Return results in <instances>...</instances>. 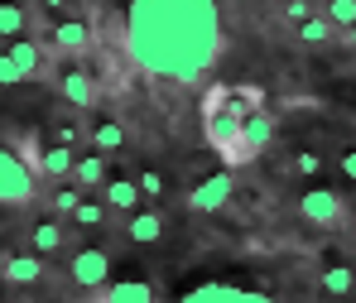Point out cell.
Instances as JSON below:
<instances>
[{
    "instance_id": "cell-1",
    "label": "cell",
    "mask_w": 356,
    "mask_h": 303,
    "mask_svg": "<svg viewBox=\"0 0 356 303\" xmlns=\"http://www.w3.org/2000/svg\"><path fill=\"white\" fill-rule=\"evenodd\" d=\"M227 49L217 0H130L125 54L130 63L169 87L202 82Z\"/></svg>"
},
{
    "instance_id": "cell-2",
    "label": "cell",
    "mask_w": 356,
    "mask_h": 303,
    "mask_svg": "<svg viewBox=\"0 0 356 303\" xmlns=\"http://www.w3.org/2000/svg\"><path fill=\"white\" fill-rule=\"evenodd\" d=\"M250 111H265V92L250 82H212L202 92V140L217 149L222 169H236V140Z\"/></svg>"
},
{
    "instance_id": "cell-3",
    "label": "cell",
    "mask_w": 356,
    "mask_h": 303,
    "mask_svg": "<svg viewBox=\"0 0 356 303\" xmlns=\"http://www.w3.org/2000/svg\"><path fill=\"white\" fill-rule=\"evenodd\" d=\"M39 202V174L19 159V149L0 145V207H29Z\"/></svg>"
},
{
    "instance_id": "cell-4",
    "label": "cell",
    "mask_w": 356,
    "mask_h": 303,
    "mask_svg": "<svg viewBox=\"0 0 356 303\" xmlns=\"http://www.w3.org/2000/svg\"><path fill=\"white\" fill-rule=\"evenodd\" d=\"M67 279H72V289H82V294H102V289L111 284V250H102V245L72 250V255H67Z\"/></svg>"
},
{
    "instance_id": "cell-5",
    "label": "cell",
    "mask_w": 356,
    "mask_h": 303,
    "mask_svg": "<svg viewBox=\"0 0 356 303\" xmlns=\"http://www.w3.org/2000/svg\"><path fill=\"white\" fill-rule=\"evenodd\" d=\"M298 212H303L313 227L337 231V227L347 222V197H342V193H332V188H308V193L298 197Z\"/></svg>"
},
{
    "instance_id": "cell-6",
    "label": "cell",
    "mask_w": 356,
    "mask_h": 303,
    "mask_svg": "<svg viewBox=\"0 0 356 303\" xmlns=\"http://www.w3.org/2000/svg\"><path fill=\"white\" fill-rule=\"evenodd\" d=\"M92 24L87 19H72V15H63L58 24L49 29V49L58 54V58H87L92 54Z\"/></svg>"
},
{
    "instance_id": "cell-7",
    "label": "cell",
    "mask_w": 356,
    "mask_h": 303,
    "mask_svg": "<svg viewBox=\"0 0 356 303\" xmlns=\"http://www.w3.org/2000/svg\"><path fill=\"white\" fill-rule=\"evenodd\" d=\"M275 140V116L270 111H250L245 125H241V140H236V169L241 164H255Z\"/></svg>"
},
{
    "instance_id": "cell-8",
    "label": "cell",
    "mask_w": 356,
    "mask_h": 303,
    "mask_svg": "<svg viewBox=\"0 0 356 303\" xmlns=\"http://www.w3.org/2000/svg\"><path fill=\"white\" fill-rule=\"evenodd\" d=\"M232 193H236L232 169H217V174H207V179L188 193V207H193V212H202V217H212V212H222V207L232 202Z\"/></svg>"
},
{
    "instance_id": "cell-9",
    "label": "cell",
    "mask_w": 356,
    "mask_h": 303,
    "mask_svg": "<svg viewBox=\"0 0 356 303\" xmlns=\"http://www.w3.org/2000/svg\"><path fill=\"white\" fill-rule=\"evenodd\" d=\"M54 87H58V97L72 111H92V106L102 101V87H97V77H92L87 67H63Z\"/></svg>"
},
{
    "instance_id": "cell-10",
    "label": "cell",
    "mask_w": 356,
    "mask_h": 303,
    "mask_svg": "<svg viewBox=\"0 0 356 303\" xmlns=\"http://www.w3.org/2000/svg\"><path fill=\"white\" fill-rule=\"evenodd\" d=\"M164 231H169V222H164L159 207H135V212L125 217V241L130 245H159Z\"/></svg>"
},
{
    "instance_id": "cell-11",
    "label": "cell",
    "mask_w": 356,
    "mask_h": 303,
    "mask_svg": "<svg viewBox=\"0 0 356 303\" xmlns=\"http://www.w3.org/2000/svg\"><path fill=\"white\" fill-rule=\"evenodd\" d=\"M44 260L39 255H29V250H15V255H5L0 260V279L5 284H15V289H34V284H44Z\"/></svg>"
},
{
    "instance_id": "cell-12",
    "label": "cell",
    "mask_w": 356,
    "mask_h": 303,
    "mask_svg": "<svg viewBox=\"0 0 356 303\" xmlns=\"http://www.w3.org/2000/svg\"><path fill=\"white\" fill-rule=\"evenodd\" d=\"M5 54H10V63L19 67V77H24V82H34V77H49V49H44V44H34L29 34H24V39H15Z\"/></svg>"
},
{
    "instance_id": "cell-13",
    "label": "cell",
    "mask_w": 356,
    "mask_h": 303,
    "mask_svg": "<svg viewBox=\"0 0 356 303\" xmlns=\"http://www.w3.org/2000/svg\"><path fill=\"white\" fill-rule=\"evenodd\" d=\"M72 159H77V149H67V145H39V154H34V174H39V183L54 179V183H67V174H72Z\"/></svg>"
},
{
    "instance_id": "cell-14",
    "label": "cell",
    "mask_w": 356,
    "mask_h": 303,
    "mask_svg": "<svg viewBox=\"0 0 356 303\" xmlns=\"http://www.w3.org/2000/svg\"><path fill=\"white\" fill-rule=\"evenodd\" d=\"M63 245H67V227H63L58 217H44V222H34L29 227V255H63Z\"/></svg>"
},
{
    "instance_id": "cell-15",
    "label": "cell",
    "mask_w": 356,
    "mask_h": 303,
    "mask_svg": "<svg viewBox=\"0 0 356 303\" xmlns=\"http://www.w3.org/2000/svg\"><path fill=\"white\" fill-rule=\"evenodd\" d=\"M125 125L111 121V116H102V121H92V130H87V145H92V154H102V159H111V154H120L125 149Z\"/></svg>"
},
{
    "instance_id": "cell-16",
    "label": "cell",
    "mask_w": 356,
    "mask_h": 303,
    "mask_svg": "<svg viewBox=\"0 0 356 303\" xmlns=\"http://www.w3.org/2000/svg\"><path fill=\"white\" fill-rule=\"evenodd\" d=\"M102 202H106V212L130 217L140 207V188H135V179H106L102 183Z\"/></svg>"
},
{
    "instance_id": "cell-17",
    "label": "cell",
    "mask_w": 356,
    "mask_h": 303,
    "mask_svg": "<svg viewBox=\"0 0 356 303\" xmlns=\"http://www.w3.org/2000/svg\"><path fill=\"white\" fill-rule=\"evenodd\" d=\"M106 179H111V174H106V159H102V154H77V159H72V174H67L72 188L92 193V188H102Z\"/></svg>"
},
{
    "instance_id": "cell-18",
    "label": "cell",
    "mask_w": 356,
    "mask_h": 303,
    "mask_svg": "<svg viewBox=\"0 0 356 303\" xmlns=\"http://www.w3.org/2000/svg\"><path fill=\"white\" fill-rule=\"evenodd\" d=\"M102 303H154V289L145 279H111L102 289Z\"/></svg>"
},
{
    "instance_id": "cell-19",
    "label": "cell",
    "mask_w": 356,
    "mask_h": 303,
    "mask_svg": "<svg viewBox=\"0 0 356 303\" xmlns=\"http://www.w3.org/2000/svg\"><path fill=\"white\" fill-rule=\"evenodd\" d=\"M318 284H323L327 299H352L356 294V270L352 265H327V270L318 275Z\"/></svg>"
},
{
    "instance_id": "cell-20",
    "label": "cell",
    "mask_w": 356,
    "mask_h": 303,
    "mask_svg": "<svg viewBox=\"0 0 356 303\" xmlns=\"http://www.w3.org/2000/svg\"><path fill=\"white\" fill-rule=\"evenodd\" d=\"M24 34H29V10L15 5V0H0V39L15 44V39H24Z\"/></svg>"
},
{
    "instance_id": "cell-21",
    "label": "cell",
    "mask_w": 356,
    "mask_h": 303,
    "mask_svg": "<svg viewBox=\"0 0 356 303\" xmlns=\"http://www.w3.org/2000/svg\"><path fill=\"white\" fill-rule=\"evenodd\" d=\"M332 34H337V29H332V24L318 15V10H313V15L298 24V44H308V49H323V44H332Z\"/></svg>"
},
{
    "instance_id": "cell-22",
    "label": "cell",
    "mask_w": 356,
    "mask_h": 303,
    "mask_svg": "<svg viewBox=\"0 0 356 303\" xmlns=\"http://www.w3.org/2000/svg\"><path fill=\"white\" fill-rule=\"evenodd\" d=\"M106 217H111V212H106V202H97V197H82V202H77V212H72V222H77L82 231L106 227Z\"/></svg>"
},
{
    "instance_id": "cell-23",
    "label": "cell",
    "mask_w": 356,
    "mask_h": 303,
    "mask_svg": "<svg viewBox=\"0 0 356 303\" xmlns=\"http://www.w3.org/2000/svg\"><path fill=\"white\" fill-rule=\"evenodd\" d=\"M135 188H140V202H159V197L169 193V179H164L159 169H140V174H135Z\"/></svg>"
},
{
    "instance_id": "cell-24",
    "label": "cell",
    "mask_w": 356,
    "mask_h": 303,
    "mask_svg": "<svg viewBox=\"0 0 356 303\" xmlns=\"http://www.w3.org/2000/svg\"><path fill=\"white\" fill-rule=\"evenodd\" d=\"M82 197H87V193H82V188H72V183H58V188H54V197H49V207H54V217H72V212H77V202H82Z\"/></svg>"
},
{
    "instance_id": "cell-25",
    "label": "cell",
    "mask_w": 356,
    "mask_h": 303,
    "mask_svg": "<svg viewBox=\"0 0 356 303\" xmlns=\"http://www.w3.org/2000/svg\"><path fill=\"white\" fill-rule=\"evenodd\" d=\"M323 19H327L337 34H342V29H352V24H356V0H327Z\"/></svg>"
},
{
    "instance_id": "cell-26",
    "label": "cell",
    "mask_w": 356,
    "mask_h": 303,
    "mask_svg": "<svg viewBox=\"0 0 356 303\" xmlns=\"http://www.w3.org/2000/svg\"><path fill=\"white\" fill-rule=\"evenodd\" d=\"M323 164H327V159H323L318 149H298L294 159H289V169H294L298 179H318V174H323Z\"/></svg>"
},
{
    "instance_id": "cell-27",
    "label": "cell",
    "mask_w": 356,
    "mask_h": 303,
    "mask_svg": "<svg viewBox=\"0 0 356 303\" xmlns=\"http://www.w3.org/2000/svg\"><path fill=\"white\" fill-rule=\"evenodd\" d=\"M232 284H202V289H193V294H183L178 303H232Z\"/></svg>"
},
{
    "instance_id": "cell-28",
    "label": "cell",
    "mask_w": 356,
    "mask_h": 303,
    "mask_svg": "<svg viewBox=\"0 0 356 303\" xmlns=\"http://www.w3.org/2000/svg\"><path fill=\"white\" fill-rule=\"evenodd\" d=\"M82 140H87V135H82V125H77V121H58V125H54V145H67V149H77Z\"/></svg>"
},
{
    "instance_id": "cell-29",
    "label": "cell",
    "mask_w": 356,
    "mask_h": 303,
    "mask_svg": "<svg viewBox=\"0 0 356 303\" xmlns=\"http://www.w3.org/2000/svg\"><path fill=\"white\" fill-rule=\"evenodd\" d=\"M308 15H313V0H284V19L289 24H303Z\"/></svg>"
},
{
    "instance_id": "cell-30",
    "label": "cell",
    "mask_w": 356,
    "mask_h": 303,
    "mask_svg": "<svg viewBox=\"0 0 356 303\" xmlns=\"http://www.w3.org/2000/svg\"><path fill=\"white\" fill-rule=\"evenodd\" d=\"M24 77H19V67L10 63V54H0V87H19Z\"/></svg>"
},
{
    "instance_id": "cell-31",
    "label": "cell",
    "mask_w": 356,
    "mask_h": 303,
    "mask_svg": "<svg viewBox=\"0 0 356 303\" xmlns=\"http://www.w3.org/2000/svg\"><path fill=\"white\" fill-rule=\"evenodd\" d=\"M337 169H342V179H347V183H356V149H347V154L337 159Z\"/></svg>"
},
{
    "instance_id": "cell-32",
    "label": "cell",
    "mask_w": 356,
    "mask_h": 303,
    "mask_svg": "<svg viewBox=\"0 0 356 303\" xmlns=\"http://www.w3.org/2000/svg\"><path fill=\"white\" fill-rule=\"evenodd\" d=\"M232 303H275V299H270V294H255V289H236Z\"/></svg>"
},
{
    "instance_id": "cell-33",
    "label": "cell",
    "mask_w": 356,
    "mask_h": 303,
    "mask_svg": "<svg viewBox=\"0 0 356 303\" xmlns=\"http://www.w3.org/2000/svg\"><path fill=\"white\" fill-rule=\"evenodd\" d=\"M342 44H347V49L356 54V24H352V29H342Z\"/></svg>"
},
{
    "instance_id": "cell-34",
    "label": "cell",
    "mask_w": 356,
    "mask_h": 303,
    "mask_svg": "<svg viewBox=\"0 0 356 303\" xmlns=\"http://www.w3.org/2000/svg\"><path fill=\"white\" fill-rule=\"evenodd\" d=\"M44 5H49V10H58V15L67 10V0H44Z\"/></svg>"
},
{
    "instance_id": "cell-35",
    "label": "cell",
    "mask_w": 356,
    "mask_h": 303,
    "mask_svg": "<svg viewBox=\"0 0 356 303\" xmlns=\"http://www.w3.org/2000/svg\"><path fill=\"white\" fill-rule=\"evenodd\" d=\"M347 222H352V227H356V212H347Z\"/></svg>"
},
{
    "instance_id": "cell-36",
    "label": "cell",
    "mask_w": 356,
    "mask_h": 303,
    "mask_svg": "<svg viewBox=\"0 0 356 303\" xmlns=\"http://www.w3.org/2000/svg\"><path fill=\"white\" fill-rule=\"evenodd\" d=\"M5 303H29V299H5Z\"/></svg>"
},
{
    "instance_id": "cell-37",
    "label": "cell",
    "mask_w": 356,
    "mask_h": 303,
    "mask_svg": "<svg viewBox=\"0 0 356 303\" xmlns=\"http://www.w3.org/2000/svg\"><path fill=\"white\" fill-rule=\"evenodd\" d=\"M0 303H5V299H0Z\"/></svg>"
}]
</instances>
